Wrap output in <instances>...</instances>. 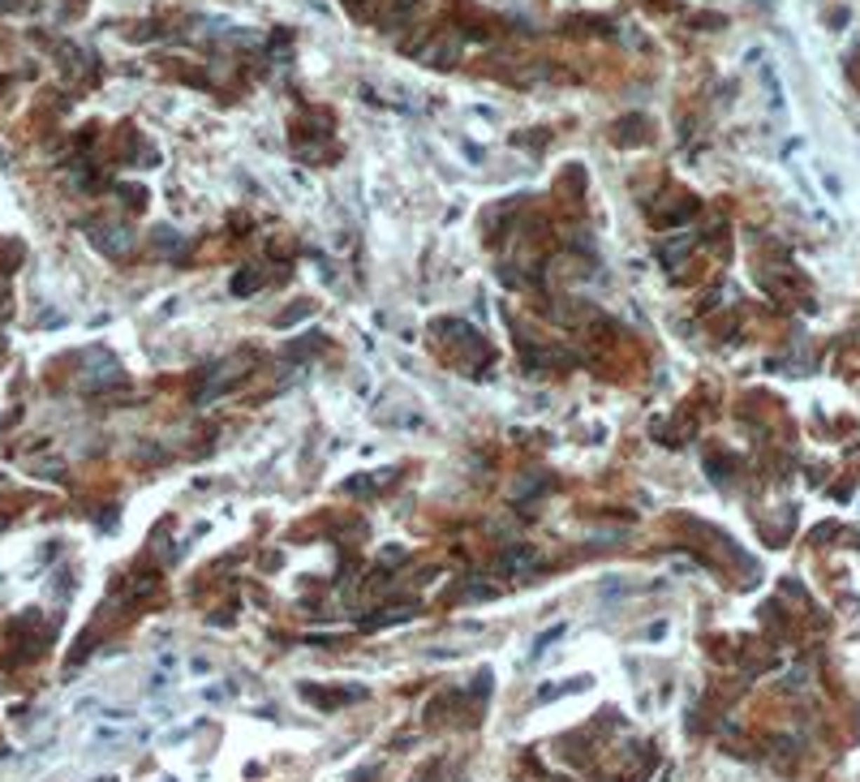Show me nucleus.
Masks as SVG:
<instances>
[{"mask_svg": "<svg viewBox=\"0 0 860 782\" xmlns=\"http://www.w3.org/2000/svg\"><path fill=\"white\" fill-rule=\"evenodd\" d=\"M86 236L108 258H121V254H129V245H134V232H129L125 224H99V228H86Z\"/></svg>", "mask_w": 860, "mask_h": 782, "instance_id": "1", "label": "nucleus"}, {"mask_svg": "<svg viewBox=\"0 0 860 782\" xmlns=\"http://www.w3.org/2000/svg\"><path fill=\"white\" fill-rule=\"evenodd\" d=\"M155 250H173V254H177V250H185V236L173 232V228H159V232H155Z\"/></svg>", "mask_w": 860, "mask_h": 782, "instance_id": "2", "label": "nucleus"}, {"mask_svg": "<svg viewBox=\"0 0 860 782\" xmlns=\"http://www.w3.org/2000/svg\"><path fill=\"white\" fill-rule=\"evenodd\" d=\"M534 559H538V555H534V551H525V546H520V551H508V555H504V563H508L512 572H525V567L534 563Z\"/></svg>", "mask_w": 860, "mask_h": 782, "instance_id": "3", "label": "nucleus"}, {"mask_svg": "<svg viewBox=\"0 0 860 782\" xmlns=\"http://www.w3.org/2000/svg\"><path fill=\"white\" fill-rule=\"evenodd\" d=\"M250 284H254V271H241V276L233 280V292H237V297H246V292H254Z\"/></svg>", "mask_w": 860, "mask_h": 782, "instance_id": "4", "label": "nucleus"}]
</instances>
